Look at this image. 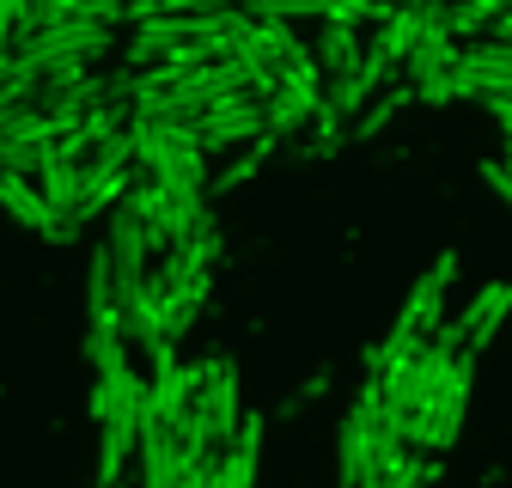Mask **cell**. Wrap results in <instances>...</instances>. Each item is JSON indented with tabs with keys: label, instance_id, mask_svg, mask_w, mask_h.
<instances>
[{
	"label": "cell",
	"instance_id": "7a4b0ae2",
	"mask_svg": "<svg viewBox=\"0 0 512 488\" xmlns=\"http://www.w3.org/2000/svg\"><path fill=\"white\" fill-rule=\"evenodd\" d=\"M506 312H512V281H488L464 312H458V336H464V354H482L488 342H494V330L506 324Z\"/></svg>",
	"mask_w": 512,
	"mask_h": 488
},
{
	"label": "cell",
	"instance_id": "6da1fadb",
	"mask_svg": "<svg viewBox=\"0 0 512 488\" xmlns=\"http://www.w3.org/2000/svg\"><path fill=\"white\" fill-rule=\"evenodd\" d=\"M470 391H476V354H458V366L427 397L415 434H409V452H452L458 427H464V409H470Z\"/></svg>",
	"mask_w": 512,
	"mask_h": 488
},
{
	"label": "cell",
	"instance_id": "8992f818",
	"mask_svg": "<svg viewBox=\"0 0 512 488\" xmlns=\"http://www.w3.org/2000/svg\"><path fill=\"white\" fill-rule=\"evenodd\" d=\"M409 104H415V92H409V86L378 92V104H366V110L354 116V141H372V135H384V129H391V122H397Z\"/></svg>",
	"mask_w": 512,
	"mask_h": 488
},
{
	"label": "cell",
	"instance_id": "3957f363",
	"mask_svg": "<svg viewBox=\"0 0 512 488\" xmlns=\"http://www.w3.org/2000/svg\"><path fill=\"white\" fill-rule=\"evenodd\" d=\"M0 208H7L19 226L43 232V238H55V244H68V238H61V226H55V214H49V202L37 196V183H31V177H13V171H0Z\"/></svg>",
	"mask_w": 512,
	"mask_h": 488
},
{
	"label": "cell",
	"instance_id": "ba28073f",
	"mask_svg": "<svg viewBox=\"0 0 512 488\" xmlns=\"http://www.w3.org/2000/svg\"><path fill=\"white\" fill-rule=\"evenodd\" d=\"M330 391V373H317V379H305V391H299V403H317V397H324Z\"/></svg>",
	"mask_w": 512,
	"mask_h": 488
},
{
	"label": "cell",
	"instance_id": "52a82bcc",
	"mask_svg": "<svg viewBox=\"0 0 512 488\" xmlns=\"http://www.w3.org/2000/svg\"><path fill=\"white\" fill-rule=\"evenodd\" d=\"M482 183H488V190H494L506 208H512V171H506L500 159H488V165H482Z\"/></svg>",
	"mask_w": 512,
	"mask_h": 488
},
{
	"label": "cell",
	"instance_id": "5b68a950",
	"mask_svg": "<svg viewBox=\"0 0 512 488\" xmlns=\"http://www.w3.org/2000/svg\"><path fill=\"white\" fill-rule=\"evenodd\" d=\"M275 147H281V141H275V135H263V141H250V147H244L232 165L208 171V202H214V196H232V190H244V183H250L256 171H263V165L275 159Z\"/></svg>",
	"mask_w": 512,
	"mask_h": 488
},
{
	"label": "cell",
	"instance_id": "277c9868",
	"mask_svg": "<svg viewBox=\"0 0 512 488\" xmlns=\"http://www.w3.org/2000/svg\"><path fill=\"white\" fill-rule=\"evenodd\" d=\"M360 55H366V43L354 31H342V25H324V37L311 43V61H317V74H324V86L330 80H354L360 74Z\"/></svg>",
	"mask_w": 512,
	"mask_h": 488
}]
</instances>
